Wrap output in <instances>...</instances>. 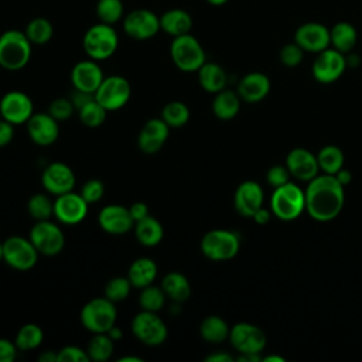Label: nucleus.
<instances>
[{"label":"nucleus","instance_id":"55","mask_svg":"<svg viewBox=\"0 0 362 362\" xmlns=\"http://www.w3.org/2000/svg\"><path fill=\"white\" fill-rule=\"evenodd\" d=\"M40 362H57V351H44L38 355Z\"/></svg>","mask_w":362,"mask_h":362},{"label":"nucleus","instance_id":"4","mask_svg":"<svg viewBox=\"0 0 362 362\" xmlns=\"http://www.w3.org/2000/svg\"><path fill=\"white\" fill-rule=\"evenodd\" d=\"M116 305L105 296L89 300L79 314L81 324L92 334L107 332L116 324Z\"/></svg>","mask_w":362,"mask_h":362},{"label":"nucleus","instance_id":"17","mask_svg":"<svg viewBox=\"0 0 362 362\" xmlns=\"http://www.w3.org/2000/svg\"><path fill=\"white\" fill-rule=\"evenodd\" d=\"M346 68V59L335 48H325L318 52L313 64V75L318 82L331 83L337 81Z\"/></svg>","mask_w":362,"mask_h":362},{"label":"nucleus","instance_id":"41","mask_svg":"<svg viewBox=\"0 0 362 362\" xmlns=\"http://www.w3.org/2000/svg\"><path fill=\"white\" fill-rule=\"evenodd\" d=\"M318 165L325 174H337L344 164V154L342 151L335 146H325L320 150L317 156Z\"/></svg>","mask_w":362,"mask_h":362},{"label":"nucleus","instance_id":"37","mask_svg":"<svg viewBox=\"0 0 362 362\" xmlns=\"http://www.w3.org/2000/svg\"><path fill=\"white\" fill-rule=\"evenodd\" d=\"M79 120L86 127H99L105 123L107 110L93 98L92 100L86 102L83 106L78 109Z\"/></svg>","mask_w":362,"mask_h":362},{"label":"nucleus","instance_id":"18","mask_svg":"<svg viewBox=\"0 0 362 362\" xmlns=\"http://www.w3.org/2000/svg\"><path fill=\"white\" fill-rule=\"evenodd\" d=\"M98 222L102 230L110 235H124L133 229L134 221L127 206L110 204L99 211Z\"/></svg>","mask_w":362,"mask_h":362},{"label":"nucleus","instance_id":"54","mask_svg":"<svg viewBox=\"0 0 362 362\" xmlns=\"http://www.w3.org/2000/svg\"><path fill=\"white\" fill-rule=\"evenodd\" d=\"M335 175V178L345 187L346 184H349L351 182V180H352V174L348 171V170H344V168H341L337 174H334Z\"/></svg>","mask_w":362,"mask_h":362},{"label":"nucleus","instance_id":"14","mask_svg":"<svg viewBox=\"0 0 362 362\" xmlns=\"http://www.w3.org/2000/svg\"><path fill=\"white\" fill-rule=\"evenodd\" d=\"M89 204L81 194L65 192L54 199V216L64 225H76L88 215Z\"/></svg>","mask_w":362,"mask_h":362},{"label":"nucleus","instance_id":"43","mask_svg":"<svg viewBox=\"0 0 362 362\" xmlns=\"http://www.w3.org/2000/svg\"><path fill=\"white\" fill-rule=\"evenodd\" d=\"M132 283L130 280L123 276H116L113 279H110L103 290V294L106 298H109L113 303H120L123 300L127 298V296L130 294V288H132Z\"/></svg>","mask_w":362,"mask_h":362},{"label":"nucleus","instance_id":"35","mask_svg":"<svg viewBox=\"0 0 362 362\" xmlns=\"http://www.w3.org/2000/svg\"><path fill=\"white\" fill-rule=\"evenodd\" d=\"M27 38L30 40L31 44L35 45H44L47 44L54 34V27L51 21L45 17H35L28 21L24 30Z\"/></svg>","mask_w":362,"mask_h":362},{"label":"nucleus","instance_id":"21","mask_svg":"<svg viewBox=\"0 0 362 362\" xmlns=\"http://www.w3.org/2000/svg\"><path fill=\"white\" fill-rule=\"evenodd\" d=\"M294 41L307 52H321L331 44L329 30L320 23H304L294 34Z\"/></svg>","mask_w":362,"mask_h":362},{"label":"nucleus","instance_id":"13","mask_svg":"<svg viewBox=\"0 0 362 362\" xmlns=\"http://www.w3.org/2000/svg\"><path fill=\"white\" fill-rule=\"evenodd\" d=\"M34 113L31 98L21 90H10L0 99V116L11 124H23Z\"/></svg>","mask_w":362,"mask_h":362},{"label":"nucleus","instance_id":"20","mask_svg":"<svg viewBox=\"0 0 362 362\" xmlns=\"http://www.w3.org/2000/svg\"><path fill=\"white\" fill-rule=\"evenodd\" d=\"M25 124L30 139L38 146H49L55 143L59 136L58 120H55L48 112L33 113Z\"/></svg>","mask_w":362,"mask_h":362},{"label":"nucleus","instance_id":"15","mask_svg":"<svg viewBox=\"0 0 362 362\" xmlns=\"http://www.w3.org/2000/svg\"><path fill=\"white\" fill-rule=\"evenodd\" d=\"M232 346L240 354H260L266 346L264 332L252 324L239 322L229 331Z\"/></svg>","mask_w":362,"mask_h":362},{"label":"nucleus","instance_id":"52","mask_svg":"<svg viewBox=\"0 0 362 362\" xmlns=\"http://www.w3.org/2000/svg\"><path fill=\"white\" fill-rule=\"evenodd\" d=\"M232 355L226 352H214L205 358V362H232Z\"/></svg>","mask_w":362,"mask_h":362},{"label":"nucleus","instance_id":"42","mask_svg":"<svg viewBox=\"0 0 362 362\" xmlns=\"http://www.w3.org/2000/svg\"><path fill=\"white\" fill-rule=\"evenodd\" d=\"M123 3L122 0H98L96 16L100 23L113 25L123 18Z\"/></svg>","mask_w":362,"mask_h":362},{"label":"nucleus","instance_id":"53","mask_svg":"<svg viewBox=\"0 0 362 362\" xmlns=\"http://www.w3.org/2000/svg\"><path fill=\"white\" fill-rule=\"evenodd\" d=\"M252 218L255 219V222H257V223H260V225H264V223H267L269 219H270V212H269L267 209H264V208H259V209L253 214Z\"/></svg>","mask_w":362,"mask_h":362},{"label":"nucleus","instance_id":"45","mask_svg":"<svg viewBox=\"0 0 362 362\" xmlns=\"http://www.w3.org/2000/svg\"><path fill=\"white\" fill-rule=\"evenodd\" d=\"M304 57V49L294 41L290 44H286L281 49H280V61L286 65V66H297Z\"/></svg>","mask_w":362,"mask_h":362},{"label":"nucleus","instance_id":"32","mask_svg":"<svg viewBox=\"0 0 362 362\" xmlns=\"http://www.w3.org/2000/svg\"><path fill=\"white\" fill-rule=\"evenodd\" d=\"M230 328L219 315H208L199 324V334L209 344H221L229 337Z\"/></svg>","mask_w":362,"mask_h":362},{"label":"nucleus","instance_id":"23","mask_svg":"<svg viewBox=\"0 0 362 362\" xmlns=\"http://www.w3.org/2000/svg\"><path fill=\"white\" fill-rule=\"evenodd\" d=\"M286 167L291 175L301 181H310L317 177L318 161L317 157L305 148H294L288 153Z\"/></svg>","mask_w":362,"mask_h":362},{"label":"nucleus","instance_id":"46","mask_svg":"<svg viewBox=\"0 0 362 362\" xmlns=\"http://www.w3.org/2000/svg\"><path fill=\"white\" fill-rule=\"evenodd\" d=\"M79 194L85 198V201L88 204H95L102 199V197L105 194V185L100 180L90 178L82 185Z\"/></svg>","mask_w":362,"mask_h":362},{"label":"nucleus","instance_id":"25","mask_svg":"<svg viewBox=\"0 0 362 362\" xmlns=\"http://www.w3.org/2000/svg\"><path fill=\"white\" fill-rule=\"evenodd\" d=\"M270 89L269 78L260 72H250L245 75L238 83V95L242 100L255 103L262 100Z\"/></svg>","mask_w":362,"mask_h":362},{"label":"nucleus","instance_id":"16","mask_svg":"<svg viewBox=\"0 0 362 362\" xmlns=\"http://www.w3.org/2000/svg\"><path fill=\"white\" fill-rule=\"evenodd\" d=\"M41 182L47 192L57 197L72 191L76 182V177L69 165L61 161H54L44 168L41 174Z\"/></svg>","mask_w":362,"mask_h":362},{"label":"nucleus","instance_id":"59","mask_svg":"<svg viewBox=\"0 0 362 362\" xmlns=\"http://www.w3.org/2000/svg\"><path fill=\"white\" fill-rule=\"evenodd\" d=\"M264 361H266V362H269V361H277V362H284V359H283V358H279V356H269V358H266Z\"/></svg>","mask_w":362,"mask_h":362},{"label":"nucleus","instance_id":"56","mask_svg":"<svg viewBox=\"0 0 362 362\" xmlns=\"http://www.w3.org/2000/svg\"><path fill=\"white\" fill-rule=\"evenodd\" d=\"M113 341H120L122 339V337H123V332H122V329L115 324L107 332H106Z\"/></svg>","mask_w":362,"mask_h":362},{"label":"nucleus","instance_id":"28","mask_svg":"<svg viewBox=\"0 0 362 362\" xmlns=\"http://www.w3.org/2000/svg\"><path fill=\"white\" fill-rule=\"evenodd\" d=\"M133 229L137 242L147 247L158 245L164 238V228L161 222L151 215L134 222Z\"/></svg>","mask_w":362,"mask_h":362},{"label":"nucleus","instance_id":"24","mask_svg":"<svg viewBox=\"0 0 362 362\" xmlns=\"http://www.w3.org/2000/svg\"><path fill=\"white\" fill-rule=\"evenodd\" d=\"M263 191L255 181H243L235 191L233 204L236 211L243 216H253V214L262 208Z\"/></svg>","mask_w":362,"mask_h":362},{"label":"nucleus","instance_id":"8","mask_svg":"<svg viewBox=\"0 0 362 362\" xmlns=\"http://www.w3.org/2000/svg\"><path fill=\"white\" fill-rule=\"evenodd\" d=\"M28 239L37 252L44 256H55L61 253L65 246V235L61 226H58L55 222H51L49 219L35 221L30 229Z\"/></svg>","mask_w":362,"mask_h":362},{"label":"nucleus","instance_id":"31","mask_svg":"<svg viewBox=\"0 0 362 362\" xmlns=\"http://www.w3.org/2000/svg\"><path fill=\"white\" fill-rule=\"evenodd\" d=\"M240 107V98L229 89H222L215 93L212 100V112L218 119L229 120L235 117Z\"/></svg>","mask_w":362,"mask_h":362},{"label":"nucleus","instance_id":"7","mask_svg":"<svg viewBox=\"0 0 362 362\" xmlns=\"http://www.w3.org/2000/svg\"><path fill=\"white\" fill-rule=\"evenodd\" d=\"M239 250V238L236 233L225 229L206 232L201 239V252L214 262L229 260Z\"/></svg>","mask_w":362,"mask_h":362},{"label":"nucleus","instance_id":"6","mask_svg":"<svg viewBox=\"0 0 362 362\" xmlns=\"http://www.w3.org/2000/svg\"><path fill=\"white\" fill-rule=\"evenodd\" d=\"M133 335L147 346H158L165 342L168 328L164 320L154 311L141 310L137 313L130 324Z\"/></svg>","mask_w":362,"mask_h":362},{"label":"nucleus","instance_id":"9","mask_svg":"<svg viewBox=\"0 0 362 362\" xmlns=\"http://www.w3.org/2000/svg\"><path fill=\"white\" fill-rule=\"evenodd\" d=\"M38 252L28 238L13 235L3 242V260L13 269L27 272L38 262Z\"/></svg>","mask_w":362,"mask_h":362},{"label":"nucleus","instance_id":"29","mask_svg":"<svg viewBox=\"0 0 362 362\" xmlns=\"http://www.w3.org/2000/svg\"><path fill=\"white\" fill-rule=\"evenodd\" d=\"M160 286L164 290L167 298H170L174 303H182L188 300L191 294L189 280L181 272H168L163 277Z\"/></svg>","mask_w":362,"mask_h":362},{"label":"nucleus","instance_id":"48","mask_svg":"<svg viewBox=\"0 0 362 362\" xmlns=\"http://www.w3.org/2000/svg\"><path fill=\"white\" fill-rule=\"evenodd\" d=\"M288 174H290V171L287 170V167L274 165V167L269 168L266 178H267V182H269L270 185H273L274 188H277V187H280V185L288 182Z\"/></svg>","mask_w":362,"mask_h":362},{"label":"nucleus","instance_id":"19","mask_svg":"<svg viewBox=\"0 0 362 362\" xmlns=\"http://www.w3.org/2000/svg\"><path fill=\"white\" fill-rule=\"evenodd\" d=\"M168 134L170 126L161 117L148 119L137 136V147L146 154H154L163 148Z\"/></svg>","mask_w":362,"mask_h":362},{"label":"nucleus","instance_id":"51","mask_svg":"<svg viewBox=\"0 0 362 362\" xmlns=\"http://www.w3.org/2000/svg\"><path fill=\"white\" fill-rule=\"evenodd\" d=\"M129 211H130V215L133 218L134 222L148 216V206L141 202V201H137V202H133L130 206H129Z\"/></svg>","mask_w":362,"mask_h":362},{"label":"nucleus","instance_id":"22","mask_svg":"<svg viewBox=\"0 0 362 362\" xmlns=\"http://www.w3.org/2000/svg\"><path fill=\"white\" fill-rule=\"evenodd\" d=\"M103 72L95 59H83L74 65L71 71V82L76 90L95 93L103 81Z\"/></svg>","mask_w":362,"mask_h":362},{"label":"nucleus","instance_id":"34","mask_svg":"<svg viewBox=\"0 0 362 362\" xmlns=\"http://www.w3.org/2000/svg\"><path fill=\"white\" fill-rule=\"evenodd\" d=\"M115 348V341L106 334H93V337L89 339L86 345V354L89 361L95 362H105L110 359Z\"/></svg>","mask_w":362,"mask_h":362},{"label":"nucleus","instance_id":"3","mask_svg":"<svg viewBox=\"0 0 362 362\" xmlns=\"http://www.w3.org/2000/svg\"><path fill=\"white\" fill-rule=\"evenodd\" d=\"M82 47L90 59L103 61L116 52L119 47V37L110 24L98 23L85 31Z\"/></svg>","mask_w":362,"mask_h":362},{"label":"nucleus","instance_id":"26","mask_svg":"<svg viewBox=\"0 0 362 362\" xmlns=\"http://www.w3.org/2000/svg\"><path fill=\"white\" fill-rule=\"evenodd\" d=\"M160 28L173 38L188 34L192 28V17L182 8H170L160 16Z\"/></svg>","mask_w":362,"mask_h":362},{"label":"nucleus","instance_id":"27","mask_svg":"<svg viewBox=\"0 0 362 362\" xmlns=\"http://www.w3.org/2000/svg\"><path fill=\"white\" fill-rule=\"evenodd\" d=\"M157 277V264L151 257H137L132 262L127 270V279L130 280L132 286L136 288H143L148 284H153V281Z\"/></svg>","mask_w":362,"mask_h":362},{"label":"nucleus","instance_id":"11","mask_svg":"<svg viewBox=\"0 0 362 362\" xmlns=\"http://www.w3.org/2000/svg\"><path fill=\"white\" fill-rule=\"evenodd\" d=\"M93 95L107 112H112L123 107L129 102L132 96V86L124 76L109 75L103 78Z\"/></svg>","mask_w":362,"mask_h":362},{"label":"nucleus","instance_id":"50","mask_svg":"<svg viewBox=\"0 0 362 362\" xmlns=\"http://www.w3.org/2000/svg\"><path fill=\"white\" fill-rule=\"evenodd\" d=\"M14 137V124L0 119V148L6 147Z\"/></svg>","mask_w":362,"mask_h":362},{"label":"nucleus","instance_id":"38","mask_svg":"<svg viewBox=\"0 0 362 362\" xmlns=\"http://www.w3.org/2000/svg\"><path fill=\"white\" fill-rule=\"evenodd\" d=\"M160 117L170 126V129H178L187 124V122L189 120V109L184 102L173 100L161 109Z\"/></svg>","mask_w":362,"mask_h":362},{"label":"nucleus","instance_id":"10","mask_svg":"<svg viewBox=\"0 0 362 362\" xmlns=\"http://www.w3.org/2000/svg\"><path fill=\"white\" fill-rule=\"evenodd\" d=\"M304 208L305 195L293 182H286L277 187L272 195V211L277 218L283 221H291L297 218Z\"/></svg>","mask_w":362,"mask_h":362},{"label":"nucleus","instance_id":"30","mask_svg":"<svg viewBox=\"0 0 362 362\" xmlns=\"http://www.w3.org/2000/svg\"><path fill=\"white\" fill-rule=\"evenodd\" d=\"M198 82L201 88L209 93H216L226 86V72L223 68L215 62H204V65L197 71Z\"/></svg>","mask_w":362,"mask_h":362},{"label":"nucleus","instance_id":"36","mask_svg":"<svg viewBox=\"0 0 362 362\" xmlns=\"http://www.w3.org/2000/svg\"><path fill=\"white\" fill-rule=\"evenodd\" d=\"M44 332L42 328L37 324L28 322L24 324L16 334L14 342L20 351H31L38 348L42 344Z\"/></svg>","mask_w":362,"mask_h":362},{"label":"nucleus","instance_id":"58","mask_svg":"<svg viewBox=\"0 0 362 362\" xmlns=\"http://www.w3.org/2000/svg\"><path fill=\"white\" fill-rule=\"evenodd\" d=\"M209 4H212V6H222V4H225L228 0H206Z\"/></svg>","mask_w":362,"mask_h":362},{"label":"nucleus","instance_id":"44","mask_svg":"<svg viewBox=\"0 0 362 362\" xmlns=\"http://www.w3.org/2000/svg\"><path fill=\"white\" fill-rule=\"evenodd\" d=\"M74 103L71 98H57L48 106V113L58 122L68 120L74 115Z\"/></svg>","mask_w":362,"mask_h":362},{"label":"nucleus","instance_id":"5","mask_svg":"<svg viewBox=\"0 0 362 362\" xmlns=\"http://www.w3.org/2000/svg\"><path fill=\"white\" fill-rule=\"evenodd\" d=\"M170 57L174 65L182 72H197L205 62V51L201 42L189 33L173 38Z\"/></svg>","mask_w":362,"mask_h":362},{"label":"nucleus","instance_id":"40","mask_svg":"<svg viewBox=\"0 0 362 362\" xmlns=\"http://www.w3.org/2000/svg\"><path fill=\"white\" fill-rule=\"evenodd\" d=\"M140 294H139V304L141 310L146 311H160L164 304H165V293L161 288V286H154V284H148L143 288H140Z\"/></svg>","mask_w":362,"mask_h":362},{"label":"nucleus","instance_id":"2","mask_svg":"<svg viewBox=\"0 0 362 362\" xmlns=\"http://www.w3.org/2000/svg\"><path fill=\"white\" fill-rule=\"evenodd\" d=\"M31 45L24 31H4L0 35V66L7 71L24 68L31 58Z\"/></svg>","mask_w":362,"mask_h":362},{"label":"nucleus","instance_id":"49","mask_svg":"<svg viewBox=\"0 0 362 362\" xmlns=\"http://www.w3.org/2000/svg\"><path fill=\"white\" fill-rule=\"evenodd\" d=\"M17 349L14 341L0 338V362H13L17 356Z\"/></svg>","mask_w":362,"mask_h":362},{"label":"nucleus","instance_id":"47","mask_svg":"<svg viewBox=\"0 0 362 362\" xmlns=\"http://www.w3.org/2000/svg\"><path fill=\"white\" fill-rule=\"evenodd\" d=\"M57 362H89L86 349L76 345H66L57 351Z\"/></svg>","mask_w":362,"mask_h":362},{"label":"nucleus","instance_id":"12","mask_svg":"<svg viewBox=\"0 0 362 362\" xmlns=\"http://www.w3.org/2000/svg\"><path fill=\"white\" fill-rule=\"evenodd\" d=\"M160 30V17L151 10L136 8L123 17V31L136 41L150 40Z\"/></svg>","mask_w":362,"mask_h":362},{"label":"nucleus","instance_id":"60","mask_svg":"<svg viewBox=\"0 0 362 362\" xmlns=\"http://www.w3.org/2000/svg\"><path fill=\"white\" fill-rule=\"evenodd\" d=\"M3 260V242H0V262Z\"/></svg>","mask_w":362,"mask_h":362},{"label":"nucleus","instance_id":"39","mask_svg":"<svg viewBox=\"0 0 362 362\" xmlns=\"http://www.w3.org/2000/svg\"><path fill=\"white\" fill-rule=\"evenodd\" d=\"M27 211L35 221H45L54 215V201L44 192L31 195L27 201Z\"/></svg>","mask_w":362,"mask_h":362},{"label":"nucleus","instance_id":"1","mask_svg":"<svg viewBox=\"0 0 362 362\" xmlns=\"http://www.w3.org/2000/svg\"><path fill=\"white\" fill-rule=\"evenodd\" d=\"M304 195L307 212L321 222L334 219L344 206V185L331 174L310 180Z\"/></svg>","mask_w":362,"mask_h":362},{"label":"nucleus","instance_id":"57","mask_svg":"<svg viewBox=\"0 0 362 362\" xmlns=\"http://www.w3.org/2000/svg\"><path fill=\"white\" fill-rule=\"evenodd\" d=\"M117 361H119V362H143V359H141L140 356H133V355L120 356Z\"/></svg>","mask_w":362,"mask_h":362},{"label":"nucleus","instance_id":"33","mask_svg":"<svg viewBox=\"0 0 362 362\" xmlns=\"http://www.w3.org/2000/svg\"><path fill=\"white\" fill-rule=\"evenodd\" d=\"M356 30L351 23L339 21L329 30V41L332 47L345 54L349 52L356 44Z\"/></svg>","mask_w":362,"mask_h":362}]
</instances>
